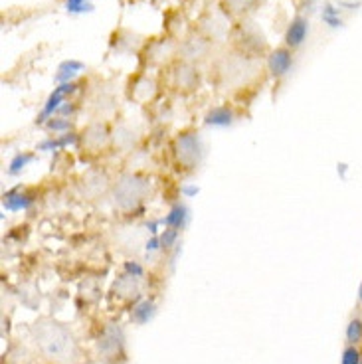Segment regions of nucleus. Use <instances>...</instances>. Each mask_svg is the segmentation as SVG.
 <instances>
[{
  "label": "nucleus",
  "mask_w": 362,
  "mask_h": 364,
  "mask_svg": "<svg viewBox=\"0 0 362 364\" xmlns=\"http://www.w3.org/2000/svg\"><path fill=\"white\" fill-rule=\"evenodd\" d=\"M228 42H230V48H234L238 52H244L247 55L260 58V60L265 58L272 50L265 36H263L262 28L257 26L252 18L235 20Z\"/></svg>",
  "instance_id": "obj_6"
},
{
  "label": "nucleus",
  "mask_w": 362,
  "mask_h": 364,
  "mask_svg": "<svg viewBox=\"0 0 362 364\" xmlns=\"http://www.w3.org/2000/svg\"><path fill=\"white\" fill-rule=\"evenodd\" d=\"M232 28H234V20L220 9V4H216L214 9H206L202 12V16L198 18V24L194 26V30H198L202 36L212 40L214 44H220V42L230 40Z\"/></svg>",
  "instance_id": "obj_10"
},
{
  "label": "nucleus",
  "mask_w": 362,
  "mask_h": 364,
  "mask_svg": "<svg viewBox=\"0 0 362 364\" xmlns=\"http://www.w3.org/2000/svg\"><path fill=\"white\" fill-rule=\"evenodd\" d=\"M111 186H113V181H109L107 174L100 171H90L82 181L83 196H91V198H100L103 191L111 194Z\"/></svg>",
  "instance_id": "obj_18"
},
{
  "label": "nucleus",
  "mask_w": 362,
  "mask_h": 364,
  "mask_svg": "<svg viewBox=\"0 0 362 364\" xmlns=\"http://www.w3.org/2000/svg\"><path fill=\"white\" fill-rule=\"evenodd\" d=\"M151 192H153V182L149 174L143 171H125L113 181L109 196L119 214L133 216L145 206L147 200L151 198Z\"/></svg>",
  "instance_id": "obj_3"
},
{
  "label": "nucleus",
  "mask_w": 362,
  "mask_h": 364,
  "mask_svg": "<svg viewBox=\"0 0 362 364\" xmlns=\"http://www.w3.org/2000/svg\"><path fill=\"white\" fill-rule=\"evenodd\" d=\"M218 4L235 22V20L250 18V14L262 4V0H218Z\"/></svg>",
  "instance_id": "obj_19"
},
{
  "label": "nucleus",
  "mask_w": 362,
  "mask_h": 364,
  "mask_svg": "<svg viewBox=\"0 0 362 364\" xmlns=\"http://www.w3.org/2000/svg\"><path fill=\"white\" fill-rule=\"evenodd\" d=\"M65 10L72 14H80V12H90L93 10V4L87 0H65Z\"/></svg>",
  "instance_id": "obj_25"
},
{
  "label": "nucleus",
  "mask_w": 362,
  "mask_h": 364,
  "mask_svg": "<svg viewBox=\"0 0 362 364\" xmlns=\"http://www.w3.org/2000/svg\"><path fill=\"white\" fill-rule=\"evenodd\" d=\"M321 16H323V22L329 24L331 28L341 26V16H339V10L331 4V2H325L323 4V12H321Z\"/></svg>",
  "instance_id": "obj_23"
},
{
  "label": "nucleus",
  "mask_w": 362,
  "mask_h": 364,
  "mask_svg": "<svg viewBox=\"0 0 362 364\" xmlns=\"http://www.w3.org/2000/svg\"><path fill=\"white\" fill-rule=\"evenodd\" d=\"M295 65V52L287 46H280L270 50V54L265 55V72L267 77L272 80H283L285 75H289L291 70Z\"/></svg>",
  "instance_id": "obj_13"
},
{
  "label": "nucleus",
  "mask_w": 362,
  "mask_h": 364,
  "mask_svg": "<svg viewBox=\"0 0 362 364\" xmlns=\"http://www.w3.org/2000/svg\"><path fill=\"white\" fill-rule=\"evenodd\" d=\"M78 145L82 155L90 161L113 153V125L107 119H93L78 135Z\"/></svg>",
  "instance_id": "obj_5"
},
{
  "label": "nucleus",
  "mask_w": 362,
  "mask_h": 364,
  "mask_svg": "<svg viewBox=\"0 0 362 364\" xmlns=\"http://www.w3.org/2000/svg\"><path fill=\"white\" fill-rule=\"evenodd\" d=\"M358 301H361V305H362V283H361V289H358Z\"/></svg>",
  "instance_id": "obj_26"
},
{
  "label": "nucleus",
  "mask_w": 362,
  "mask_h": 364,
  "mask_svg": "<svg viewBox=\"0 0 362 364\" xmlns=\"http://www.w3.org/2000/svg\"><path fill=\"white\" fill-rule=\"evenodd\" d=\"M186 218V208L182 204H174L169 212V216L164 220L166 228H174V230H181L182 228V220Z\"/></svg>",
  "instance_id": "obj_22"
},
{
  "label": "nucleus",
  "mask_w": 362,
  "mask_h": 364,
  "mask_svg": "<svg viewBox=\"0 0 362 364\" xmlns=\"http://www.w3.org/2000/svg\"><path fill=\"white\" fill-rule=\"evenodd\" d=\"M166 153H169V163H171L172 171L179 176H191L196 173L206 155L198 129L186 127L176 131L169 141Z\"/></svg>",
  "instance_id": "obj_4"
},
{
  "label": "nucleus",
  "mask_w": 362,
  "mask_h": 364,
  "mask_svg": "<svg viewBox=\"0 0 362 364\" xmlns=\"http://www.w3.org/2000/svg\"><path fill=\"white\" fill-rule=\"evenodd\" d=\"M159 93H161V83L147 72L137 73L127 83V97L131 101H135L137 105L154 103L156 97H159Z\"/></svg>",
  "instance_id": "obj_12"
},
{
  "label": "nucleus",
  "mask_w": 362,
  "mask_h": 364,
  "mask_svg": "<svg viewBox=\"0 0 362 364\" xmlns=\"http://www.w3.org/2000/svg\"><path fill=\"white\" fill-rule=\"evenodd\" d=\"M32 338L40 355L54 364H78L82 358L80 343L64 323L42 317L32 325Z\"/></svg>",
  "instance_id": "obj_2"
},
{
  "label": "nucleus",
  "mask_w": 362,
  "mask_h": 364,
  "mask_svg": "<svg viewBox=\"0 0 362 364\" xmlns=\"http://www.w3.org/2000/svg\"><path fill=\"white\" fill-rule=\"evenodd\" d=\"M156 313V305L153 299H139L131 309V321L137 325H145Z\"/></svg>",
  "instance_id": "obj_20"
},
{
  "label": "nucleus",
  "mask_w": 362,
  "mask_h": 364,
  "mask_svg": "<svg viewBox=\"0 0 362 364\" xmlns=\"http://www.w3.org/2000/svg\"><path fill=\"white\" fill-rule=\"evenodd\" d=\"M163 72L166 73L164 87H169V91L179 97H191L204 83V73L198 65L188 64L184 60H176Z\"/></svg>",
  "instance_id": "obj_7"
},
{
  "label": "nucleus",
  "mask_w": 362,
  "mask_h": 364,
  "mask_svg": "<svg viewBox=\"0 0 362 364\" xmlns=\"http://www.w3.org/2000/svg\"><path fill=\"white\" fill-rule=\"evenodd\" d=\"M141 143V136L127 123L113 125V153H131Z\"/></svg>",
  "instance_id": "obj_16"
},
{
  "label": "nucleus",
  "mask_w": 362,
  "mask_h": 364,
  "mask_svg": "<svg viewBox=\"0 0 362 364\" xmlns=\"http://www.w3.org/2000/svg\"><path fill=\"white\" fill-rule=\"evenodd\" d=\"M309 32H311V22L309 16L305 14H297L293 16L287 28H285V34H283V46L291 48L293 52H297L301 46L307 42Z\"/></svg>",
  "instance_id": "obj_14"
},
{
  "label": "nucleus",
  "mask_w": 362,
  "mask_h": 364,
  "mask_svg": "<svg viewBox=\"0 0 362 364\" xmlns=\"http://www.w3.org/2000/svg\"><path fill=\"white\" fill-rule=\"evenodd\" d=\"M139 55H141L145 68L163 72L179 60V40H174L171 36L153 38V40L145 42Z\"/></svg>",
  "instance_id": "obj_8"
},
{
  "label": "nucleus",
  "mask_w": 362,
  "mask_h": 364,
  "mask_svg": "<svg viewBox=\"0 0 362 364\" xmlns=\"http://www.w3.org/2000/svg\"><path fill=\"white\" fill-rule=\"evenodd\" d=\"M238 119V111H235L232 101H224L220 105H214L206 111L204 115V125L208 127H230Z\"/></svg>",
  "instance_id": "obj_17"
},
{
  "label": "nucleus",
  "mask_w": 362,
  "mask_h": 364,
  "mask_svg": "<svg viewBox=\"0 0 362 364\" xmlns=\"http://www.w3.org/2000/svg\"><path fill=\"white\" fill-rule=\"evenodd\" d=\"M341 364H362V353L358 346L346 345L341 356Z\"/></svg>",
  "instance_id": "obj_24"
},
{
  "label": "nucleus",
  "mask_w": 362,
  "mask_h": 364,
  "mask_svg": "<svg viewBox=\"0 0 362 364\" xmlns=\"http://www.w3.org/2000/svg\"><path fill=\"white\" fill-rule=\"evenodd\" d=\"M344 338H346V345L361 346L362 345V318L353 317L346 325L344 331Z\"/></svg>",
  "instance_id": "obj_21"
},
{
  "label": "nucleus",
  "mask_w": 362,
  "mask_h": 364,
  "mask_svg": "<svg viewBox=\"0 0 362 364\" xmlns=\"http://www.w3.org/2000/svg\"><path fill=\"white\" fill-rule=\"evenodd\" d=\"M95 350L103 363L117 364L119 360H125V335L121 327L109 323L101 328L100 337L95 341Z\"/></svg>",
  "instance_id": "obj_11"
},
{
  "label": "nucleus",
  "mask_w": 362,
  "mask_h": 364,
  "mask_svg": "<svg viewBox=\"0 0 362 364\" xmlns=\"http://www.w3.org/2000/svg\"><path fill=\"white\" fill-rule=\"evenodd\" d=\"M265 77H267L265 64H262L260 58L238 52L234 48L218 52L208 65L210 83L216 87L218 93L226 95L230 100L254 95Z\"/></svg>",
  "instance_id": "obj_1"
},
{
  "label": "nucleus",
  "mask_w": 362,
  "mask_h": 364,
  "mask_svg": "<svg viewBox=\"0 0 362 364\" xmlns=\"http://www.w3.org/2000/svg\"><path fill=\"white\" fill-rule=\"evenodd\" d=\"M141 279L143 277L123 272L111 287V297H117L119 301H129V303L133 301V305H135L137 301L141 299Z\"/></svg>",
  "instance_id": "obj_15"
},
{
  "label": "nucleus",
  "mask_w": 362,
  "mask_h": 364,
  "mask_svg": "<svg viewBox=\"0 0 362 364\" xmlns=\"http://www.w3.org/2000/svg\"><path fill=\"white\" fill-rule=\"evenodd\" d=\"M218 55L216 44L202 36L198 30H191L186 36L179 40V60H184L188 64L210 65V62Z\"/></svg>",
  "instance_id": "obj_9"
}]
</instances>
